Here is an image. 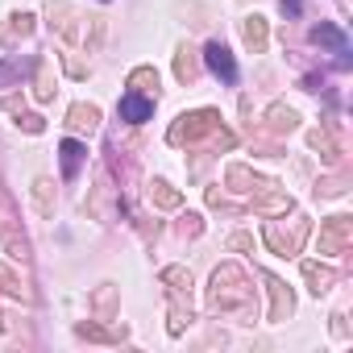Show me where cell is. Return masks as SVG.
<instances>
[{
	"mask_svg": "<svg viewBox=\"0 0 353 353\" xmlns=\"http://www.w3.org/2000/svg\"><path fill=\"white\" fill-rule=\"evenodd\" d=\"M250 299H254V291H250L245 270L233 266V262L216 266L212 291H208V312H237V307H250Z\"/></svg>",
	"mask_w": 353,
	"mask_h": 353,
	"instance_id": "6da1fadb",
	"label": "cell"
},
{
	"mask_svg": "<svg viewBox=\"0 0 353 353\" xmlns=\"http://www.w3.org/2000/svg\"><path fill=\"white\" fill-rule=\"evenodd\" d=\"M216 129H221V112L216 108H196V112L174 117V125L166 129V141L170 145H196L200 137H208Z\"/></svg>",
	"mask_w": 353,
	"mask_h": 353,
	"instance_id": "7a4b0ae2",
	"label": "cell"
},
{
	"mask_svg": "<svg viewBox=\"0 0 353 353\" xmlns=\"http://www.w3.org/2000/svg\"><path fill=\"white\" fill-rule=\"evenodd\" d=\"M307 233H312V221H303V216H295V225H291V233H283L274 221L262 229V237H266V245L274 250V254H283V258H295L299 250H303V241H307Z\"/></svg>",
	"mask_w": 353,
	"mask_h": 353,
	"instance_id": "3957f363",
	"label": "cell"
},
{
	"mask_svg": "<svg viewBox=\"0 0 353 353\" xmlns=\"http://www.w3.org/2000/svg\"><path fill=\"white\" fill-rule=\"evenodd\" d=\"M349 241H353V216L336 212V216L320 221V254H328V258L332 254H345Z\"/></svg>",
	"mask_w": 353,
	"mask_h": 353,
	"instance_id": "277c9868",
	"label": "cell"
},
{
	"mask_svg": "<svg viewBox=\"0 0 353 353\" xmlns=\"http://www.w3.org/2000/svg\"><path fill=\"white\" fill-rule=\"evenodd\" d=\"M262 283H266V291H270V312H266V320H274V324L291 320V312H295V295H291V287H287L283 279H274V274H262Z\"/></svg>",
	"mask_w": 353,
	"mask_h": 353,
	"instance_id": "5b68a950",
	"label": "cell"
},
{
	"mask_svg": "<svg viewBox=\"0 0 353 353\" xmlns=\"http://www.w3.org/2000/svg\"><path fill=\"white\" fill-rule=\"evenodd\" d=\"M225 183H229L233 192H241V196H258V192L274 188V179H262V174H254V170L241 166V162H233V166L225 170Z\"/></svg>",
	"mask_w": 353,
	"mask_h": 353,
	"instance_id": "8992f818",
	"label": "cell"
},
{
	"mask_svg": "<svg viewBox=\"0 0 353 353\" xmlns=\"http://www.w3.org/2000/svg\"><path fill=\"white\" fill-rule=\"evenodd\" d=\"M204 59H208V71H212L216 79L237 83V63H233V54H229V46H225V42H208Z\"/></svg>",
	"mask_w": 353,
	"mask_h": 353,
	"instance_id": "52a82bcc",
	"label": "cell"
},
{
	"mask_svg": "<svg viewBox=\"0 0 353 353\" xmlns=\"http://www.w3.org/2000/svg\"><path fill=\"white\" fill-rule=\"evenodd\" d=\"M291 208H295V200H291L287 192H279V183L254 196V212H258V216H287Z\"/></svg>",
	"mask_w": 353,
	"mask_h": 353,
	"instance_id": "ba28073f",
	"label": "cell"
},
{
	"mask_svg": "<svg viewBox=\"0 0 353 353\" xmlns=\"http://www.w3.org/2000/svg\"><path fill=\"white\" fill-rule=\"evenodd\" d=\"M154 117V96H141V92H125L121 96V121L129 125H141Z\"/></svg>",
	"mask_w": 353,
	"mask_h": 353,
	"instance_id": "9c48e42d",
	"label": "cell"
},
{
	"mask_svg": "<svg viewBox=\"0 0 353 353\" xmlns=\"http://www.w3.org/2000/svg\"><path fill=\"white\" fill-rule=\"evenodd\" d=\"M34 21H38L34 13H13L5 26H0V46H5V50H13L21 38H30V34H34Z\"/></svg>",
	"mask_w": 353,
	"mask_h": 353,
	"instance_id": "30bf717a",
	"label": "cell"
},
{
	"mask_svg": "<svg viewBox=\"0 0 353 353\" xmlns=\"http://www.w3.org/2000/svg\"><path fill=\"white\" fill-rule=\"evenodd\" d=\"M241 38H245V50L250 54H262L266 50V42H270V26H266V17H245L241 21Z\"/></svg>",
	"mask_w": 353,
	"mask_h": 353,
	"instance_id": "8fae6325",
	"label": "cell"
},
{
	"mask_svg": "<svg viewBox=\"0 0 353 353\" xmlns=\"http://www.w3.org/2000/svg\"><path fill=\"white\" fill-rule=\"evenodd\" d=\"M54 67H50V59H34V100L38 104H50L54 100Z\"/></svg>",
	"mask_w": 353,
	"mask_h": 353,
	"instance_id": "7c38bea8",
	"label": "cell"
},
{
	"mask_svg": "<svg viewBox=\"0 0 353 353\" xmlns=\"http://www.w3.org/2000/svg\"><path fill=\"white\" fill-rule=\"evenodd\" d=\"M266 129H270V133H295V129H299V112H295L291 104L274 100V104L266 108Z\"/></svg>",
	"mask_w": 353,
	"mask_h": 353,
	"instance_id": "4fadbf2b",
	"label": "cell"
},
{
	"mask_svg": "<svg viewBox=\"0 0 353 353\" xmlns=\"http://www.w3.org/2000/svg\"><path fill=\"white\" fill-rule=\"evenodd\" d=\"M67 129H75V133H96V129H100V108H96V104H71V108H67Z\"/></svg>",
	"mask_w": 353,
	"mask_h": 353,
	"instance_id": "5bb4252c",
	"label": "cell"
},
{
	"mask_svg": "<svg viewBox=\"0 0 353 353\" xmlns=\"http://www.w3.org/2000/svg\"><path fill=\"white\" fill-rule=\"evenodd\" d=\"M50 26H54L67 42L79 38V30H75V9L67 5V0H50Z\"/></svg>",
	"mask_w": 353,
	"mask_h": 353,
	"instance_id": "9a60e30c",
	"label": "cell"
},
{
	"mask_svg": "<svg viewBox=\"0 0 353 353\" xmlns=\"http://www.w3.org/2000/svg\"><path fill=\"white\" fill-rule=\"evenodd\" d=\"M303 279H307V291L312 295H324V291H332L336 270L332 266H320V262H303Z\"/></svg>",
	"mask_w": 353,
	"mask_h": 353,
	"instance_id": "2e32d148",
	"label": "cell"
},
{
	"mask_svg": "<svg viewBox=\"0 0 353 353\" xmlns=\"http://www.w3.org/2000/svg\"><path fill=\"white\" fill-rule=\"evenodd\" d=\"M196 75H200L196 50L183 42V46H179V54H174V79H179V83H196Z\"/></svg>",
	"mask_w": 353,
	"mask_h": 353,
	"instance_id": "e0dca14e",
	"label": "cell"
},
{
	"mask_svg": "<svg viewBox=\"0 0 353 353\" xmlns=\"http://www.w3.org/2000/svg\"><path fill=\"white\" fill-rule=\"evenodd\" d=\"M125 88H129V92H141V96H154V100H158V71H154V67H137V71H129Z\"/></svg>",
	"mask_w": 353,
	"mask_h": 353,
	"instance_id": "ac0fdd59",
	"label": "cell"
},
{
	"mask_svg": "<svg viewBox=\"0 0 353 353\" xmlns=\"http://www.w3.org/2000/svg\"><path fill=\"white\" fill-rule=\"evenodd\" d=\"M307 145H312V150H320V158H324L328 166H336V162H341V145L332 141V133H328V129H312V133H307Z\"/></svg>",
	"mask_w": 353,
	"mask_h": 353,
	"instance_id": "d6986e66",
	"label": "cell"
},
{
	"mask_svg": "<svg viewBox=\"0 0 353 353\" xmlns=\"http://www.w3.org/2000/svg\"><path fill=\"white\" fill-rule=\"evenodd\" d=\"M150 204H154V208H166V212H174V208L183 204V196L174 192L166 179H154V183H150Z\"/></svg>",
	"mask_w": 353,
	"mask_h": 353,
	"instance_id": "ffe728a7",
	"label": "cell"
},
{
	"mask_svg": "<svg viewBox=\"0 0 353 353\" xmlns=\"http://www.w3.org/2000/svg\"><path fill=\"white\" fill-rule=\"evenodd\" d=\"M34 204H38V212L42 216H54V204H59V196H54V179H34Z\"/></svg>",
	"mask_w": 353,
	"mask_h": 353,
	"instance_id": "44dd1931",
	"label": "cell"
},
{
	"mask_svg": "<svg viewBox=\"0 0 353 353\" xmlns=\"http://www.w3.org/2000/svg\"><path fill=\"white\" fill-rule=\"evenodd\" d=\"M59 154H63V174H67V179H75L79 166H83V154H88V150H83L79 141H71V137H67V141L59 145Z\"/></svg>",
	"mask_w": 353,
	"mask_h": 353,
	"instance_id": "7402d4cb",
	"label": "cell"
},
{
	"mask_svg": "<svg viewBox=\"0 0 353 353\" xmlns=\"http://www.w3.org/2000/svg\"><path fill=\"white\" fill-rule=\"evenodd\" d=\"M162 283L170 287V295H188V299H192V270H183V266H166V270H162Z\"/></svg>",
	"mask_w": 353,
	"mask_h": 353,
	"instance_id": "603a6c76",
	"label": "cell"
},
{
	"mask_svg": "<svg viewBox=\"0 0 353 353\" xmlns=\"http://www.w3.org/2000/svg\"><path fill=\"white\" fill-rule=\"evenodd\" d=\"M312 42H316V46H332L336 54H345V34H341L336 26H328V21H320V26L312 30Z\"/></svg>",
	"mask_w": 353,
	"mask_h": 353,
	"instance_id": "cb8c5ba5",
	"label": "cell"
},
{
	"mask_svg": "<svg viewBox=\"0 0 353 353\" xmlns=\"http://www.w3.org/2000/svg\"><path fill=\"white\" fill-rule=\"evenodd\" d=\"M92 307H96L100 316H112V307H117V287H112V283H100V287L92 291Z\"/></svg>",
	"mask_w": 353,
	"mask_h": 353,
	"instance_id": "d4e9b609",
	"label": "cell"
},
{
	"mask_svg": "<svg viewBox=\"0 0 353 353\" xmlns=\"http://www.w3.org/2000/svg\"><path fill=\"white\" fill-rule=\"evenodd\" d=\"M75 332L88 336V341H125V328L108 332V328H100V324H75Z\"/></svg>",
	"mask_w": 353,
	"mask_h": 353,
	"instance_id": "484cf974",
	"label": "cell"
},
{
	"mask_svg": "<svg viewBox=\"0 0 353 353\" xmlns=\"http://www.w3.org/2000/svg\"><path fill=\"white\" fill-rule=\"evenodd\" d=\"M188 324H192V307H188V312H183V307H170V324H166L170 336H183Z\"/></svg>",
	"mask_w": 353,
	"mask_h": 353,
	"instance_id": "4316f807",
	"label": "cell"
},
{
	"mask_svg": "<svg viewBox=\"0 0 353 353\" xmlns=\"http://www.w3.org/2000/svg\"><path fill=\"white\" fill-rule=\"evenodd\" d=\"M17 125H21L26 133H46V121H42L38 112H26V108L17 112Z\"/></svg>",
	"mask_w": 353,
	"mask_h": 353,
	"instance_id": "83f0119b",
	"label": "cell"
},
{
	"mask_svg": "<svg viewBox=\"0 0 353 353\" xmlns=\"http://www.w3.org/2000/svg\"><path fill=\"white\" fill-rule=\"evenodd\" d=\"M0 287H5L9 295H17V299H34L30 291H21V283H17V274H9L5 266H0Z\"/></svg>",
	"mask_w": 353,
	"mask_h": 353,
	"instance_id": "f1b7e54d",
	"label": "cell"
},
{
	"mask_svg": "<svg viewBox=\"0 0 353 353\" xmlns=\"http://www.w3.org/2000/svg\"><path fill=\"white\" fill-rule=\"evenodd\" d=\"M316 196H345V179H320Z\"/></svg>",
	"mask_w": 353,
	"mask_h": 353,
	"instance_id": "f546056e",
	"label": "cell"
},
{
	"mask_svg": "<svg viewBox=\"0 0 353 353\" xmlns=\"http://www.w3.org/2000/svg\"><path fill=\"white\" fill-rule=\"evenodd\" d=\"M229 250L245 254V250H254V237H250V233H233V237H229Z\"/></svg>",
	"mask_w": 353,
	"mask_h": 353,
	"instance_id": "4dcf8cb0",
	"label": "cell"
},
{
	"mask_svg": "<svg viewBox=\"0 0 353 353\" xmlns=\"http://www.w3.org/2000/svg\"><path fill=\"white\" fill-rule=\"evenodd\" d=\"M9 258L13 262H30V241H9Z\"/></svg>",
	"mask_w": 353,
	"mask_h": 353,
	"instance_id": "1f68e13d",
	"label": "cell"
},
{
	"mask_svg": "<svg viewBox=\"0 0 353 353\" xmlns=\"http://www.w3.org/2000/svg\"><path fill=\"white\" fill-rule=\"evenodd\" d=\"M332 336H349V324H345V312H332Z\"/></svg>",
	"mask_w": 353,
	"mask_h": 353,
	"instance_id": "d6a6232c",
	"label": "cell"
},
{
	"mask_svg": "<svg viewBox=\"0 0 353 353\" xmlns=\"http://www.w3.org/2000/svg\"><path fill=\"white\" fill-rule=\"evenodd\" d=\"M67 71H71V75H75V79H83V75H88V67H83V63H79V59H71V54H67Z\"/></svg>",
	"mask_w": 353,
	"mask_h": 353,
	"instance_id": "836d02e7",
	"label": "cell"
},
{
	"mask_svg": "<svg viewBox=\"0 0 353 353\" xmlns=\"http://www.w3.org/2000/svg\"><path fill=\"white\" fill-rule=\"evenodd\" d=\"M204 200H208V208H221V204H225V196H221V188H208V192H204Z\"/></svg>",
	"mask_w": 353,
	"mask_h": 353,
	"instance_id": "e575fe53",
	"label": "cell"
},
{
	"mask_svg": "<svg viewBox=\"0 0 353 353\" xmlns=\"http://www.w3.org/2000/svg\"><path fill=\"white\" fill-rule=\"evenodd\" d=\"M183 233H188V237H196V233H200V216H196V212H188V221H183Z\"/></svg>",
	"mask_w": 353,
	"mask_h": 353,
	"instance_id": "d590c367",
	"label": "cell"
},
{
	"mask_svg": "<svg viewBox=\"0 0 353 353\" xmlns=\"http://www.w3.org/2000/svg\"><path fill=\"white\" fill-rule=\"evenodd\" d=\"M9 79H17V67L13 63H0V83H9Z\"/></svg>",
	"mask_w": 353,
	"mask_h": 353,
	"instance_id": "8d00e7d4",
	"label": "cell"
},
{
	"mask_svg": "<svg viewBox=\"0 0 353 353\" xmlns=\"http://www.w3.org/2000/svg\"><path fill=\"white\" fill-rule=\"evenodd\" d=\"M283 9L287 13H299V0H283Z\"/></svg>",
	"mask_w": 353,
	"mask_h": 353,
	"instance_id": "74e56055",
	"label": "cell"
},
{
	"mask_svg": "<svg viewBox=\"0 0 353 353\" xmlns=\"http://www.w3.org/2000/svg\"><path fill=\"white\" fill-rule=\"evenodd\" d=\"M0 328H5V320H0Z\"/></svg>",
	"mask_w": 353,
	"mask_h": 353,
	"instance_id": "f35d334b",
	"label": "cell"
}]
</instances>
